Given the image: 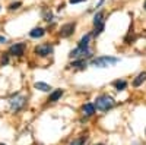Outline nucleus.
Returning <instances> with one entry per match:
<instances>
[{"mask_svg": "<svg viewBox=\"0 0 146 145\" xmlns=\"http://www.w3.org/2000/svg\"><path fill=\"white\" fill-rule=\"evenodd\" d=\"M120 62V59L111 57V56H100L91 60V66L94 67H108V66H114Z\"/></svg>", "mask_w": 146, "mask_h": 145, "instance_id": "nucleus-1", "label": "nucleus"}, {"mask_svg": "<svg viewBox=\"0 0 146 145\" xmlns=\"http://www.w3.org/2000/svg\"><path fill=\"white\" fill-rule=\"evenodd\" d=\"M143 7H145V10H146V2H145V5H143Z\"/></svg>", "mask_w": 146, "mask_h": 145, "instance_id": "nucleus-23", "label": "nucleus"}, {"mask_svg": "<svg viewBox=\"0 0 146 145\" xmlns=\"http://www.w3.org/2000/svg\"><path fill=\"white\" fill-rule=\"evenodd\" d=\"M75 28H76V23L75 22H69V23H64V25L60 28V37L63 38H67L70 35L75 32Z\"/></svg>", "mask_w": 146, "mask_h": 145, "instance_id": "nucleus-8", "label": "nucleus"}, {"mask_svg": "<svg viewBox=\"0 0 146 145\" xmlns=\"http://www.w3.org/2000/svg\"><path fill=\"white\" fill-rule=\"evenodd\" d=\"M91 38H92V34L83 35V37L80 38V41H79L78 45H80V47H89V41H91Z\"/></svg>", "mask_w": 146, "mask_h": 145, "instance_id": "nucleus-13", "label": "nucleus"}, {"mask_svg": "<svg viewBox=\"0 0 146 145\" xmlns=\"http://www.w3.org/2000/svg\"><path fill=\"white\" fill-rule=\"evenodd\" d=\"M86 56H91L89 47H80V45H78L75 50L70 51V57H73V59H85Z\"/></svg>", "mask_w": 146, "mask_h": 145, "instance_id": "nucleus-5", "label": "nucleus"}, {"mask_svg": "<svg viewBox=\"0 0 146 145\" xmlns=\"http://www.w3.org/2000/svg\"><path fill=\"white\" fill-rule=\"evenodd\" d=\"M83 142H85V139H83V138H80V139H75L73 142H70L69 145H83Z\"/></svg>", "mask_w": 146, "mask_h": 145, "instance_id": "nucleus-19", "label": "nucleus"}, {"mask_svg": "<svg viewBox=\"0 0 146 145\" xmlns=\"http://www.w3.org/2000/svg\"><path fill=\"white\" fill-rule=\"evenodd\" d=\"M114 100H113V97H110L107 94H102V95H98L95 98V107L98 108L100 112H107L110 110V108H113L114 107Z\"/></svg>", "mask_w": 146, "mask_h": 145, "instance_id": "nucleus-2", "label": "nucleus"}, {"mask_svg": "<svg viewBox=\"0 0 146 145\" xmlns=\"http://www.w3.org/2000/svg\"><path fill=\"white\" fill-rule=\"evenodd\" d=\"M145 81H146V72H140V74L136 76V79L133 81V85H135V87H140Z\"/></svg>", "mask_w": 146, "mask_h": 145, "instance_id": "nucleus-11", "label": "nucleus"}, {"mask_svg": "<svg viewBox=\"0 0 146 145\" xmlns=\"http://www.w3.org/2000/svg\"><path fill=\"white\" fill-rule=\"evenodd\" d=\"M63 95V90H56L51 95H50V98H48V101H50V103H56L58 98H60V97H62Z\"/></svg>", "mask_w": 146, "mask_h": 145, "instance_id": "nucleus-14", "label": "nucleus"}, {"mask_svg": "<svg viewBox=\"0 0 146 145\" xmlns=\"http://www.w3.org/2000/svg\"><path fill=\"white\" fill-rule=\"evenodd\" d=\"M69 2L72 5H75V3H80V2H85V0H69Z\"/></svg>", "mask_w": 146, "mask_h": 145, "instance_id": "nucleus-21", "label": "nucleus"}, {"mask_svg": "<svg viewBox=\"0 0 146 145\" xmlns=\"http://www.w3.org/2000/svg\"><path fill=\"white\" fill-rule=\"evenodd\" d=\"M34 87H35L36 90L42 91V92H47V91H50V90H51V87H50V85H47V84H44V82H36Z\"/></svg>", "mask_w": 146, "mask_h": 145, "instance_id": "nucleus-16", "label": "nucleus"}, {"mask_svg": "<svg viewBox=\"0 0 146 145\" xmlns=\"http://www.w3.org/2000/svg\"><path fill=\"white\" fill-rule=\"evenodd\" d=\"M94 25H95V31H94V35H100L102 31H104V12H98L95 13L94 16Z\"/></svg>", "mask_w": 146, "mask_h": 145, "instance_id": "nucleus-3", "label": "nucleus"}, {"mask_svg": "<svg viewBox=\"0 0 146 145\" xmlns=\"http://www.w3.org/2000/svg\"><path fill=\"white\" fill-rule=\"evenodd\" d=\"M82 113H83V116H86V117L94 116V114H95V104H92V103H86V104L82 107Z\"/></svg>", "mask_w": 146, "mask_h": 145, "instance_id": "nucleus-9", "label": "nucleus"}, {"mask_svg": "<svg viewBox=\"0 0 146 145\" xmlns=\"http://www.w3.org/2000/svg\"><path fill=\"white\" fill-rule=\"evenodd\" d=\"M126 87H127V82L123 81V79H117V81L114 82V88H115L117 91H123V90H126Z\"/></svg>", "mask_w": 146, "mask_h": 145, "instance_id": "nucleus-15", "label": "nucleus"}, {"mask_svg": "<svg viewBox=\"0 0 146 145\" xmlns=\"http://www.w3.org/2000/svg\"><path fill=\"white\" fill-rule=\"evenodd\" d=\"M35 53L36 56L40 57H47L53 53V45L51 44H41V45H36L35 47Z\"/></svg>", "mask_w": 146, "mask_h": 145, "instance_id": "nucleus-6", "label": "nucleus"}, {"mask_svg": "<svg viewBox=\"0 0 146 145\" xmlns=\"http://www.w3.org/2000/svg\"><path fill=\"white\" fill-rule=\"evenodd\" d=\"M0 145H5V144H0Z\"/></svg>", "mask_w": 146, "mask_h": 145, "instance_id": "nucleus-25", "label": "nucleus"}, {"mask_svg": "<svg viewBox=\"0 0 146 145\" xmlns=\"http://www.w3.org/2000/svg\"><path fill=\"white\" fill-rule=\"evenodd\" d=\"M0 43H2V44L6 43V37H0Z\"/></svg>", "mask_w": 146, "mask_h": 145, "instance_id": "nucleus-22", "label": "nucleus"}, {"mask_svg": "<svg viewBox=\"0 0 146 145\" xmlns=\"http://www.w3.org/2000/svg\"><path fill=\"white\" fill-rule=\"evenodd\" d=\"M25 43H16L13 45H10L9 48V54L10 56H16V57H21L23 56V53H25Z\"/></svg>", "mask_w": 146, "mask_h": 145, "instance_id": "nucleus-7", "label": "nucleus"}, {"mask_svg": "<svg viewBox=\"0 0 146 145\" xmlns=\"http://www.w3.org/2000/svg\"><path fill=\"white\" fill-rule=\"evenodd\" d=\"M0 9H2V6H0Z\"/></svg>", "mask_w": 146, "mask_h": 145, "instance_id": "nucleus-26", "label": "nucleus"}, {"mask_svg": "<svg viewBox=\"0 0 146 145\" xmlns=\"http://www.w3.org/2000/svg\"><path fill=\"white\" fill-rule=\"evenodd\" d=\"M25 101H27V98L23 95H15L13 98H10V107H12V110H15V112H19L21 108L25 106Z\"/></svg>", "mask_w": 146, "mask_h": 145, "instance_id": "nucleus-4", "label": "nucleus"}, {"mask_svg": "<svg viewBox=\"0 0 146 145\" xmlns=\"http://www.w3.org/2000/svg\"><path fill=\"white\" fill-rule=\"evenodd\" d=\"M42 16H44V21H47V22H50V21H53V13L51 12H48V10H42Z\"/></svg>", "mask_w": 146, "mask_h": 145, "instance_id": "nucleus-17", "label": "nucleus"}, {"mask_svg": "<svg viewBox=\"0 0 146 145\" xmlns=\"http://www.w3.org/2000/svg\"><path fill=\"white\" fill-rule=\"evenodd\" d=\"M69 66L75 67V69H85L86 67V62H85V59H78V60H75V62H72Z\"/></svg>", "mask_w": 146, "mask_h": 145, "instance_id": "nucleus-10", "label": "nucleus"}, {"mask_svg": "<svg viewBox=\"0 0 146 145\" xmlns=\"http://www.w3.org/2000/svg\"><path fill=\"white\" fill-rule=\"evenodd\" d=\"M7 62H9V57L5 54V56L2 57V65H7Z\"/></svg>", "mask_w": 146, "mask_h": 145, "instance_id": "nucleus-20", "label": "nucleus"}, {"mask_svg": "<svg viewBox=\"0 0 146 145\" xmlns=\"http://www.w3.org/2000/svg\"><path fill=\"white\" fill-rule=\"evenodd\" d=\"M96 145H104V144H96Z\"/></svg>", "mask_w": 146, "mask_h": 145, "instance_id": "nucleus-24", "label": "nucleus"}, {"mask_svg": "<svg viewBox=\"0 0 146 145\" xmlns=\"http://www.w3.org/2000/svg\"><path fill=\"white\" fill-rule=\"evenodd\" d=\"M22 6V3L21 2H15V3H10L9 5V10H16V9H19Z\"/></svg>", "mask_w": 146, "mask_h": 145, "instance_id": "nucleus-18", "label": "nucleus"}, {"mask_svg": "<svg viewBox=\"0 0 146 145\" xmlns=\"http://www.w3.org/2000/svg\"><path fill=\"white\" fill-rule=\"evenodd\" d=\"M44 34H45V31L42 28H34L29 32V37H32V38H41V37H44Z\"/></svg>", "mask_w": 146, "mask_h": 145, "instance_id": "nucleus-12", "label": "nucleus"}]
</instances>
